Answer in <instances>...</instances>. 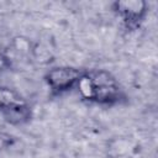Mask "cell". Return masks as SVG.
<instances>
[{
  "instance_id": "cell-2",
  "label": "cell",
  "mask_w": 158,
  "mask_h": 158,
  "mask_svg": "<svg viewBox=\"0 0 158 158\" xmlns=\"http://www.w3.org/2000/svg\"><path fill=\"white\" fill-rule=\"evenodd\" d=\"M80 75L81 74L78 69L69 67H60L49 70L48 74L46 75V79L48 85L54 91H64L72 88L74 84H77Z\"/></svg>"
},
{
  "instance_id": "cell-4",
  "label": "cell",
  "mask_w": 158,
  "mask_h": 158,
  "mask_svg": "<svg viewBox=\"0 0 158 158\" xmlns=\"http://www.w3.org/2000/svg\"><path fill=\"white\" fill-rule=\"evenodd\" d=\"M21 99L10 89L0 86V109L7 110L10 107H14L16 105H20Z\"/></svg>"
},
{
  "instance_id": "cell-3",
  "label": "cell",
  "mask_w": 158,
  "mask_h": 158,
  "mask_svg": "<svg viewBox=\"0 0 158 158\" xmlns=\"http://www.w3.org/2000/svg\"><path fill=\"white\" fill-rule=\"evenodd\" d=\"M115 6L128 26L137 25L142 20L143 15L146 14V2L139 0L138 1H117L115 2Z\"/></svg>"
},
{
  "instance_id": "cell-1",
  "label": "cell",
  "mask_w": 158,
  "mask_h": 158,
  "mask_svg": "<svg viewBox=\"0 0 158 158\" xmlns=\"http://www.w3.org/2000/svg\"><path fill=\"white\" fill-rule=\"evenodd\" d=\"M80 95L96 102H111L118 98V86L110 73L100 70L81 74L77 81Z\"/></svg>"
}]
</instances>
